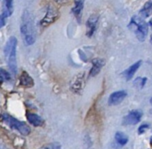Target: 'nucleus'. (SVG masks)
Masks as SVG:
<instances>
[{
  "label": "nucleus",
  "mask_w": 152,
  "mask_h": 149,
  "mask_svg": "<svg viewBox=\"0 0 152 149\" xmlns=\"http://www.w3.org/2000/svg\"><path fill=\"white\" fill-rule=\"evenodd\" d=\"M115 140L117 141L118 144H119L120 146H125L126 144H127L129 138L126 134H125L124 132H118L115 135Z\"/></svg>",
  "instance_id": "obj_16"
},
{
  "label": "nucleus",
  "mask_w": 152,
  "mask_h": 149,
  "mask_svg": "<svg viewBox=\"0 0 152 149\" xmlns=\"http://www.w3.org/2000/svg\"><path fill=\"white\" fill-rule=\"evenodd\" d=\"M38 149H61V144L58 142H53V143L46 144Z\"/></svg>",
  "instance_id": "obj_18"
},
{
  "label": "nucleus",
  "mask_w": 152,
  "mask_h": 149,
  "mask_svg": "<svg viewBox=\"0 0 152 149\" xmlns=\"http://www.w3.org/2000/svg\"><path fill=\"white\" fill-rule=\"evenodd\" d=\"M92 64H93V66H92V68H91V70H90L89 76H97V75L100 73L102 68V67L104 66V64H105V61H104V60H102V59L97 58V59H94V60H92Z\"/></svg>",
  "instance_id": "obj_8"
},
{
  "label": "nucleus",
  "mask_w": 152,
  "mask_h": 149,
  "mask_svg": "<svg viewBox=\"0 0 152 149\" xmlns=\"http://www.w3.org/2000/svg\"><path fill=\"white\" fill-rule=\"evenodd\" d=\"M57 15H58L57 12H56L53 7L49 6L48 9H47V12H46V14H45V18L42 19V20H41V22H40V25H41L42 27H46V26H48L49 24L53 23V22L55 20V19L57 18Z\"/></svg>",
  "instance_id": "obj_6"
},
{
  "label": "nucleus",
  "mask_w": 152,
  "mask_h": 149,
  "mask_svg": "<svg viewBox=\"0 0 152 149\" xmlns=\"http://www.w3.org/2000/svg\"><path fill=\"white\" fill-rule=\"evenodd\" d=\"M150 25H151V28H152V19L151 20V21H150Z\"/></svg>",
  "instance_id": "obj_23"
},
{
  "label": "nucleus",
  "mask_w": 152,
  "mask_h": 149,
  "mask_svg": "<svg viewBox=\"0 0 152 149\" xmlns=\"http://www.w3.org/2000/svg\"><path fill=\"white\" fill-rule=\"evenodd\" d=\"M142 63V60L136 61L135 63H134L132 66H130V67L123 73L124 76L126 77V79L127 81H129V80H131V79L133 78V76H134V74L136 73V71H137V70L139 69V68L141 67Z\"/></svg>",
  "instance_id": "obj_10"
},
{
  "label": "nucleus",
  "mask_w": 152,
  "mask_h": 149,
  "mask_svg": "<svg viewBox=\"0 0 152 149\" xmlns=\"http://www.w3.org/2000/svg\"><path fill=\"white\" fill-rule=\"evenodd\" d=\"M20 84L24 87H32L34 85V81L32 77L26 71H23L21 73L20 77Z\"/></svg>",
  "instance_id": "obj_13"
},
{
  "label": "nucleus",
  "mask_w": 152,
  "mask_h": 149,
  "mask_svg": "<svg viewBox=\"0 0 152 149\" xmlns=\"http://www.w3.org/2000/svg\"><path fill=\"white\" fill-rule=\"evenodd\" d=\"M26 116H27V119H28V123H29L30 124H32L33 126H35V127L41 126V125H43V124H44L43 119H42L39 116H37V115H36V114L28 113Z\"/></svg>",
  "instance_id": "obj_12"
},
{
  "label": "nucleus",
  "mask_w": 152,
  "mask_h": 149,
  "mask_svg": "<svg viewBox=\"0 0 152 149\" xmlns=\"http://www.w3.org/2000/svg\"><path fill=\"white\" fill-rule=\"evenodd\" d=\"M5 20L6 19H4V18H3V17L0 16V28L5 25Z\"/></svg>",
  "instance_id": "obj_22"
},
{
  "label": "nucleus",
  "mask_w": 152,
  "mask_h": 149,
  "mask_svg": "<svg viewBox=\"0 0 152 149\" xmlns=\"http://www.w3.org/2000/svg\"><path fill=\"white\" fill-rule=\"evenodd\" d=\"M151 105H152V98H151Z\"/></svg>",
  "instance_id": "obj_25"
},
{
  "label": "nucleus",
  "mask_w": 152,
  "mask_h": 149,
  "mask_svg": "<svg viewBox=\"0 0 152 149\" xmlns=\"http://www.w3.org/2000/svg\"><path fill=\"white\" fill-rule=\"evenodd\" d=\"M3 120L12 128V129H14L16 131H18L20 134L24 135V136H27L30 133V128L23 122H20L15 118H13L12 116H9V115H6V114H4L3 116Z\"/></svg>",
  "instance_id": "obj_3"
},
{
  "label": "nucleus",
  "mask_w": 152,
  "mask_h": 149,
  "mask_svg": "<svg viewBox=\"0 0 152 149\" xmlns=\"http://www.w3.org/2000/svg\"><path fill=\"white\" fill-rule=\"evenodd\" d=\"M128 28L130 30H132L135 34V36L139 41L143 42L145 40L148 31H149V25L139 15H134L131 19Z\"/></svg>",
  "instance_id": "obj_2"
},
{
  "label": "nucleus",
  "mask_w": 152,
  "mask_h": 149,
  "mask_svg": "<svg viewBox=\"0 0 152 149\" xmlns=\"http://www.w3.org/2000/svg\"><path fill=\"white\" fill-rule=\"evenodd\" d=\"M0 77L4 80V79H5V80H10V78H11V76H10V74L7 72V71H5L4 69H3V68H0Z\"/></svg>",
  "instance_id": "obj_20"
},
{
  "label": "nucleus",
  "mask_w": 152,
  "mask_h": 149,
  "mask_svg": "<svg viewBox=\"0 0 152 149\" xmlns=\"http://www.w3.org/2000/svg\"><path fill=\"white\" fill-rule=\"evenodd\" d=\"M146 82H147L146 77H137L134 81V86L137 89H142L145 86Z\"/></svg>",
  "instance_id": "obj_17"
},
{
  "label": "nucleus",
  "mask_w": 152,
  "mask_h": 149,
  "mask_svg": "<svg viewBox=\"0 0 152 149\" xmlns=\"http://www.w3.org/2000/svg\"><path fill=\"white\" fill-rule=\"evenodd\" d=\"M20 34L25 45H31L36 42V29L34 18L28 10H24L20 21Z\"/></svg>",
  "instance_id": "obj_1"
},
{
  "label": "nucleus",
  "mask_w": 152,
  "mask_h": 149,
  "mask_svg": "<svg viewBox=\"0 0 152 149\" xmlns=\"http://www.w3.org/2000/svg\"><path fill=\"white\" fill-rule=\"evenodd\" d=\"M126 96H127V93L126 91L122 90V91L115 92L110 94L109 100H108V103L110 106H117V105L120 104L126 99Z\"/></svg>",
  "instance_id": "obj_5"
},
{
  "label": "nucleus",
  "mask_w": 152,
  "mask_h": 149,
  "mask_svg": "<svg viewBox=\"0 0 152 149\" xmlns=\"http://www.w3.org/2000/svg\"><path fill=\"white\" fill-rule=\"evenodd\" d=\"M84 1H75L74 3V7L72 8V12L75 14V16L77 19H80L81 13L84 8Z\"/></svg>",
  "instance_id": "obj_15"
},
{
  "label": "nucleus",
  "mask_w": 152,
  "mask_h": 149,
  "mask_svg": "<svg viewBox=\"0 0 152 149\" xmlns=\"http://www.w3.org/2000/svg\"><path fill=\"white\" fill-rule=\"evenodd\" d=\"M4 7L6 8V10L9 12L10 15L12 14V12H13V2L12 1H11V0L4 1Z\"/></svg>",
  "instance_id": "obj_19"
},
{
  "label": "nucleus",
  "mask_w": 152,
  "mask_h": 149,
  "mask_svg": "<svg viewBox=\"0 0 152 149\" xmlns=\"http://www.w3.org/2000/svg\"><path fill=\"white\" fill-rule=\"evenodd\" d=\"M152 12V1H149V2H147L145 4H144V6H143V8L140 11V12H139V16L141 17V18H142L143 20L145 19V18H147V17H149L151 14Z\"/></svg>",
  "instance_id": "obj_14"
},
{
  "label": "nucleus",
  "mask_w": 152,
  "mask_h": 149,
  "mask_svg": "<svg viewBox=\"0 0 152 149\" xmlns=\"http://www.w3.org/2000/svg\"><path fill=\"white\" fill-rule=\"evenodd\" d=\"M151 141H152V138H151Z\"/></svg>",
  "instance_id": "obj_26"
},
{
  "label": "nucleus",
  "mask_w": 152,
  "mask_h": 149,
  "mask_svg": "<svg viewBox=\"0 0 152 149\" xmlns=\"http://www.w3.org/2000/svg\"><path fill=\"white\" fill-rule=\"evenodd\" d=\"M148 128H149V124H142L140 127H139V129H138V133L139 134H143L147 130H148Z\"/></svg>",
  "instance_id": "obj_21"
},
{
  "label": "nucleus",
  "mask_w": 152,
  "mask_h": 149,
  "mask_svg": "<svg viewBox=\"0 0 152 149\" xmlns=\"http://www.w3.org/2000/svg\"><path fill=\"white\" fill-rule=\"evenodd\" d=\"M151 44H152V35L151 36Z\"/></svg>",
  "instance_id": "obj_24"
},
{
  "label": "nucleus",
  "mask_w": 152,
  "mask_h": 149,
  "mask_svg": "<svg viewBox=\"0 0 152 149\" xmlns=\"http://www.w3.org/2000/svg\"><path fill=\"white\" fill-rule=\"evenodd\" d=\"M142 117V112L141 110H132L128 113L127 116H125L123 124L124 125H135L137 124Z\"/></svg>",
  "instance_id": "obj_4"
},
{
  "label": "nucleus",
  "mask_w": 152,
  "mask_h": 149,
  "mask_svg": "<svg viewBox=\"0 0 152 149\" xmlns=\"http://www.w3.org/2000/svg\"><path fill=\"white\" fill-rule=\"evenodd\" d=\"M6 60H7V64H8L9 69L15 75L17 73V70H18L17 58H16V48H14L11 52V53L8 55V57L6 58Z\"/></svg>",
  "instance_id": "obj_7"
},
{
  "label": "nucleus",
  "mask_w": 152,
  "mask_h": 149,
  "mask_svg": "<svg viewBox=\"0 0 152 149\" xmlns=\"http://www.w3.org/2000/svg\"><path fill=\"white\" fill-rule=\"evenodd\" d=\"M16 47H17V38H16L15 36H11V37L7 40V42H6L4 47V56H5V59H6V58L8 57V55L11 53V52H12L14 48H16Z\"/></svg>",
  "instance_id": "obj_11"
},
{
  "label": "nucleus",
  "mask_w": 152,
  "mask_h": 149,
  "mask_svg": "<svg viewBox=\"0 0 152 149\" xmlns=\"http://www.w3.org/2000/svg\"><path fill=\"white\" fill-rule=\"evenodd\" d=\"M98 22V16L96 15H92L86 21V35L87 36H92L96 29Z\"/></svg>",
  "instance_id": "obj_9"
}]
</instances>
